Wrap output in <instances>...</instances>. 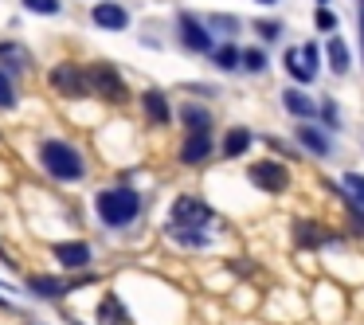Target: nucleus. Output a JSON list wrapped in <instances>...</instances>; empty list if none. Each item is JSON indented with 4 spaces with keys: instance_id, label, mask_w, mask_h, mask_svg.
Returning <instances> with one entry per match:
<instances>
[{
    "instance_id": "f03ea898",
    "label": "nucleus",
    "mask_w": 364,
    "mask_h": 325,
    "mask_svg": "<svg viewBox=\"0 0 364 325\" xmlns=\"http://www.w3.org/2000/svg\"><path fill=\"white\" fill-rule=\"evenodd\" d=\"M36 161H40L43 176H51L55 184H82L87 181V157L67 137H43L36 145Z\"/></svg>"
},
{
    "instance_id": "6e6552de",
    "label": "nucleus",
    "mask_w": 364,
    "mask_h": 325,
    "mask_svg": "<svg viewBox=\"0 0 364 325\" xmlns=\"http://www.w3.org/2000/svg\"><path fill=\"white\" fill-rule=\"evenodd\" d=\"M95 278L98 275H82V270H75L71 278H67V275H28V290H32L40 302H63L71 290L95 282Z\"/></svg>"
},
{
    "instance_id": "412c9836",
    "label": "nucleus",
    "mask_w": 364,
    "mask_h": 325,
    "mask_svg": "<svg viewBox=\"0 0 364 325\" xmlns=\"http://www.w3.org/2000/svg\"><path fill=\"white\" fill-rule=\"evenodd\" d=\"M212 67L215 71H223V75H231V71H243V48H239L235 40H223V43H215L212 48Z\"/></svg>"
},
{
    "instance_id": "4be33fe9",
    "label": "nucleus",
    "mask_w": 364,
    "mask_h": 325,
    "mask_svg": "<svg viewBox=\"0 0 364 325\" xmlns=\"http://www.w3.org/2000/svg\"><path fill=\"white\" fill-rule=\"evenodd\" d=\"M325 59H329V71L337 75V79H345L348 71H353V55H348V43L341 40L337 32L325 40Z\"/></svg>"
},
{
    "instance_id": "7ed1b4c3",
    "label": "nucleus",
    "mask_w": 364,
    "mask_h": 325,
    "mask_svg": "<svg viewBox=\"0 0 364 325\" xmlns=\"http://www.w3.org/2000/svg\"><path fill=\"white\" fill-rule=\"evenodd\" d=\"M173 36H176V43H181V51H188V55H212V48H215L212 28H208V20L196 16V12H176Z\"/></svg>"
},
{
    "instance_id": "72a5a7b5",
    "label": "nucleus",
    "mask_w": 364,
    "mask_h": 325,
    "mask_svg": "<svg viewBox=\"0 0 364 325\" xmlns=\"http://www.w3.org/2000/svg\"><path fill=\"white\" fill-rule=\"evenodd\" d=\"M231 270H235V275H243V278H251L255 275V262L251 259H235V262H231Z\"/></svg>"
},
{
    "instance_id": "c85d7f7f",
    "label": "nucleus",
    "mask_w": 364,
    "mask_h": 325,
    "mask_svg": "<svg viewBox=\"0 0 364 325\" xmlns=\"http://www.w3.org/2000/svg\"><path fill=\"white\" fill-rule=\"evenodd\" d=\"M251 28H255V36H259V43H278L282 40V20H251Z\"/></svg>"
},
{
    "instance_id": "dca6fc26",
    "label": "nucleus",
    "mask_w": 364,
    "mask_h": 325,
    "mask_svg": "<svg viewBox=\"0 0 364 325\" xmlns=\"http://www.w3.org/2000/svg\"><path fill=\"white\" fill-rule=\"evenodd\" d=\"M0 67L9 75H16V79H24V75L32 71V51L20 40H0Z\"/></svg>"
},
{
    "instance_id": "c756f323",
    "label": "nucleus",
    "mask_w": 364,
    "mask_h": 325,
    "mask_svg": "<svg viewBox=\"0 0 364 325\" xmlns=\"http://www.w3.org/2000/svg\"><path fill=\"white\" fill-rule=\"evenodd\" d=\"M24 12H36V16H59L63 12V0H20Z\"/></svg>"
},
{
    "instance_id": "9d476101",
    "label": "nucleus",
    "mask_w": 364,
    "mask_h": 325,
    "mask_svg": "<svg viewBox=\"0 0 364 325\" xmlns=\"http://www.w3.org/2000/svg\"><path fill=\"white\" fill-rule=\"evenodd\" d=\"M290 243L298 247V251H317V247L341 243V231H329L317 220H294L290 223Z\"/></svg>"
},
{
    "instance_id": "a211bd4d",
    "label": "nucleus",
    "mask_w": 364,
    "mask_h": 325,
    "mask_svg": "<svg viewBox=\"0 0 364 325\" xmlns=\"http://www.w3.org/2000/svg\"><path fill=\"white\" fill-rule=\"evenodd\" d=\"M282 110L290 114L294 122H314L317 118V102L301 87H286L282 90Z\"/></svg>"
},
{
    "instance_id": "4468645a",
    "label": "nucleus",
    "mask_w": 364,
    "mask_h": 325,
    "mask_svg": "<svg viewBox=\"0 0 364 325\" xmlns=\"http://www.w3.org/2000/svg\"><path fill=\"white\" fill-rule=\"evenodd\" d=\"M90 20H95V28H102V32H129V24H134L129 9L118 4V0H98L95 9H90Z\"/></svg>"
},
{
    "instance_id": "4c0bfd02",
    "label": "nucleus",
    "mask_w": 364,
    "mask_h": 325,
    "mask_svg": "<svg viewBox=\"0 0 364 325\" xmlns=\"http://www.w3.org/2000/svg\"><path fill=\"white\" fill-rule=\"evenodd\" d=\"M360 55H364V12H360Z\"/></svg>"
},
{
    "instance_id": "f704fd0d",
    "label": "nucleus",
    "mask_w": 364,
    "mask_h": 325,
    "mask_svg": "<svg viewBox=\"0 0 364 325\" xmlns=\"http://www.w3.org/2000/svg\"><path fill=\"white\" fill-rule=\"evenodd\" d=\"M267 145H270L274 153H282V157H290V153H294V149H290V142H282V137H270Z\"/></svg>"
},
{
    "instance_id": "0eeeda50",
    "label": "nucleus",
    "mask_w": 364,
    "mask_h": 325,
    "mask_svg": "<svg viewBox=\"0 0 364 325\" xmlns=\"http://www.w3.org/2000/svg\"><path fill=\"white\" fill-rule=\"evenodd\" d=\"M48 87L55 90L59 98H71V102H79V98H90L95 90H90V71L82 63H55L48 71Z\"/></svg>"
},
{
    "instance_id": "7c9ffc66",
    "label": "nucleus",
    "mask_w": 364,
    "mask_h": 325,
    "mask_svg": "<svg viewBox=\"0 0 364 325\" xmlns=\"http://www.w3.org/2000/svg\"><path fill=\"white\" fill-rule=\"evenodd\" d=\"M314 24H317V32L333 36V32H337V12H333L329 4H317V12H314Z\"/></svg>"
},
{
    "instance_id": "39448f33",
    "label": "nucleus",
    "mask_w": 364,
    "mask_h": 325,
    "mask_svg": "<svg viewBox=\"0 0 364 325\" xmlns=\"http://www.w3.org/2000/svg\"><path fill=\"white\" fill-rule=\"evenodd\" d=\"M247 184L259 188V192H267V196H282V192H290L294 173H290L286 161L262 157V161H251V165H247Z\"/></svg>"
},
{
    "instance_id": "ea45409f",
    "label": "nucleus",
    "mask_w": 364,
    "mask_h": 325,
    "mask_svg": "<svg viewBox=\"0 0 364 325\" xmlns=\"http://www.w3.org/2000/svg\"><path fill=\"white\" fill-rule=\"evenodd\" d=\"M317 4H329V0H317Z\"/></svg>"
},
{
    "instance_id": "f8f14e48",
    "label": "nucleus",
    "mask_w": 364,
    "mask_h": 325,
    "mask_svg": "<svg viewBox=\"0 0 364 325\" xmlns=\"http://www.w3.org/2000/svg\"><path fill=\"white\" fill-rule=\"evenodd\" d=\"M51 259L75 275V270H87L95 262V247L87 239H59V243H51Z\"/></svg>"
},
{
    "instance_id": "20e7f679",
    "label": "nucleus",
    "mask_w": 364,
    "mask_h": 325,
    "mask_svg": "<svg viewBox=\"0 0 364 325\" xmlns=\"http://www.w3.org/2000/svg\"><path fill=\"white\" fill-rule=\"evenodd\" d=\"M87 71H90V90H95L106 106H126L129 102V82H126V75H122V67H114L110 59H98Z\"/></svg>"
},
{
    "instance_id": "f257e3e1",
    "label": "nucleus",
    "mask_w": 364,
    "mask_h": 325,
    "mask_svg": "<svg viewBox=\"0 0 364 325\" xmlns=\"http://www.w3.org/2000/svg\"><path fill=\"white\" fill-rule=\"evenodd\" d=\"M95 215L106 231H129L145 215V196L129 181H118L95 196Z\"/></svg>"
},
{
    "instance_id": "a878e982",
    "label": "nucleus",
    "mask_w": 364,
    "mask_h": 325,
    "mask_svg": "<svg viewBox=\"0 0 364 325\" xmlns=\"http://www.w3.org/2000/svg\"><path fill=\"white\" fill-rule=\"evenodd\" d=\"M317 118H321V126L333 129V134H341V126H345V122H341V102L337 98H321V102H317Z\"/></svg>"
},
{
    "instance_id": "5701e85b",
    "label": "nucleus",
    "mask_w": 364,
    "mask_h": 325,
    "mask_svg": "<svg viewBox=\"0 0 364 325\" xmlns=\"http://www.w3.org/2000/svg\"><path fill=\"white\" fill-rule=\"evenodd\" d=\"M168 239H173L176 247H188V251H204V247H212L208 228H168Z\"/></svg>"
},
{
    "instance_id": "aec40b11",
    "label": "nucleus",
    "mask_w": 364,
    "mask_h": 325,
    "mask_svg": "<svg viewBox=\"0 0 364 325\" xmlns=\"http://www.w3.org/2000/svg\"><path fill=\"white\" fill-rule=\"evenodd\" d=\"M251 145H255L251 129H247V126H231L228 134H223V142H220V157L223 161H239V157L251 153Z\"/></svg>"
},
{
    "instance_id": "e433bc0d",
    "label": "nucleus",
    "mask_w": 364,
    "mask_h": 325,
    "mask_svg": "<svg viewBox=\"0 0 364 325\" xmlns=\"http://www.w3.org/2000/svg\"><path fill=\"white\" fill-rule=\"evenodd\" d=\"M255 4H259V9H274L278 0H255Z\"/></svg>"
},
{
    "instance_id": "423d86ee",
    "label": "nucleus",
    "mask_w": 364,
    "mask_h": 325,
    "mask_svg": "<svg viewBox=\"0 0 364 325\" xmlns=\"http://www.w3.org/2000/svg\"><path fill=\"white\" fill-rule=\"evenodd\" d=\"M212 223H220V212H215L204 196L181 192V196L168 204V228H212Z\"/></svg>"
},
{
    "instance_id": "393cba45",
    "label": "nucleus",
    "mask_w": 364,
    "mask_h": 325,
    "mask_svg": "<svg viewBox=\"0 0 364 325\" xmlns=\"http://www.w3.org/2000/svg\"><path fill=\"white\" fill-rule=\"evenodd\" d=\"M208 28H212V36H228V40H235L239 28H243V20L231 16V12H212V16H204Z\"/></svg>"
},
{
    "instance_id": "6ab92c4d",
    "label": "nucleus",
    "mask_w": 364,
    "mask_h": 325,
    "mask_svg": "<svg viewBox=\"0 0 364 325\" xmlns=\"http://www.w3.org/2000/svg\"><path fill=\"white\" fill-rule=\"evenodd\" d=\"M176 122L184 126V134H188V129H212L215 114H212L208 102H181L176 106Z\"/></svg>"
},
{
    "instance_id": "2f4dec72",
    "label": "nucleus",
    "mask_w": 364,
    "mask_h": 325,
    "mask_svg": "<svg viewBox=\"0 0 364 325\" xmlns=\"http://www.w3.org/2000/svg\"><path fill=\"white\" fill-rule=\"evenodd\" d=\"M345 192L356 204H364V173H345Z\"/></svg>"
},
{
    "instance_id": "ddd939ff",
    "label": "nucleus",
    "mask_w": 364,
    "mask_h": 325,
    "mask_svg": "<svg viewBox=\"0 0 364 325\" xmlns=\"http://www.w3.org/2000/svg\"><path fill=\"white\" fill-rule=\"evenodd\" d=\"M141 118L149 122V126H157V129H165V126H173L176 122V110H173V102H168V95L161 87H149V90H141Z\"/></svg>"
},
{
    "instance_id": "58836bf2",
    "label": "nucleus",
    "mask_w": 364,
    "mask_h": 325,
    "mask_svg": "<svg viewBox=\"0 0 364 325\" xmlns=\"http://www.w3.org/2000/svg\"><path fill=\"white\" fill-rule=\"evenodd\" d=\"M356 9H360V12H364V0H356Z\"/></svg>"
},
{
    "instance_id": "cd10ccee",
    "label": "nucleus",
    "mask_w": 364,
    "mask_h": 325,
    "mask_svg": "<svg viewBox=\"0 0 364 325\" xmlns=\"http://www.w3.org/2000/svg\"><path fill=\"white\" fill-rule=\"evenodd\" d=\"M267 67H270V55H267V48H262V43L243 48V71H247V75H262Z\"/></svg>"
},
{
    "instance_id": "bb28decb",
    "label": "nucleus",
    "mask_w": 364,
    "mask_h": 325,
    "mask_svg": "<svg viewBox=\"0 0 364 325\" xmlns=\"http://www.w3.org/2000/svg\"><path fill=\"white\" fill-rule=\"evenodd\" d=\"M20 106V90H16V75H9L0 67V110H16Z\"/></svg>"
},
{
    "instance_id": "9b49d317",
    "label": "nucleus",
    "mask_w": 364,
    "mask_h": 325,
    "mask_svg": "<svg viewBox=\"0 0 364 325\" xmlns=\"http://www.w3.org/2000/svg\"><path fill=\"white\" fill-rule=\"evenodd\" d=\"M294 145H298L301 153H309V157H317V161H329L333 153H337L329 129L314 126V122H298V129H294Z\"/></svg>"
},
{
    "instance_id": "2eb2a0df",
    "label": "nucleus",
    "mask_w": 364,
    "mask_h": 325,
    "mask_svg": "<svg viewBox=\"0 0 364 325\" xmlns=\"http://www.w3.org/2000/svg\"><path fill=\"white\" fill-rule=\"evenodd\" d=\"M95 317H98V325H129V321H134V314H129L126 298H122L118 290H106L102 298H98Z\"/></svg>"
},
{
    "instance_id": "1a4fd4ad",
    "label": "nucleus",
    "mask_w": 364,
    "mask_h": 325,
    "mask_svg": "<svg viewBox=\"0 0 364 325\" xmlns=\"http://www.w3.org/2000/svg\"><path fill=\"white\" fill-rule=\"evenodd\" d=\"M215 153H220V142L212 137V129H188V134L181 137V145H176V161H181L184 169L208 165Z\"/></svg>"
},
{
    "instance_id": "f3484780",
    "label": "nucleus",
    "mask_w": 364,
    "mask_h": 325,
    "mask_svg": "<svg viewBox=\"0 0 364 325\" xmlns=\"http://www.w3.org/2000/svg\"><path fill=\"white\" fill-rule=\"evenodd\" d=\"M282 67H286V75H290V79L298 82V87H309V82L317 79V67L306 59L301 43H298V48H286V51H282Z\"/></svg>"
},
{
    "instance_id": "c9c22d12",
    "label": "nucleus",
    "mask_w": 364,
    "mask_h": 325,
    "mask_svg": "<svg viewBox=\"0 0 364 325\" xmlns=\"http://www.w3.org/2000/svg\"><path fill=\"white\" fill-rule=\"evenodd\" d=\"M0 262H4V267H12V255L4 251V247H0Z\"/></svg>"
},
{
    "instance_id": "b1692460",
    "label": "nucleus",
    "mask_w": 364,
    "mask_h": 325,
    "mask_svg": "<svg viewBox=\"0 0 364 325\" xmlns=\"http://www.w3.org/2000/svg\"><path fill=\"white\" fill-rule=\"evenodd\" d=\"M329 188H333V184H329ZM333 192H337V196H341V200H345V215H348V231H353V235H356V239H364V204H356V200H353V196H348V192H345V188H333Z\"/></svg>"
},
{
    "instance_id": "473e14b6",
    "label": "nucleus",
    "mask_w": 364,
    "mask_h": 325,
    "mask_svg": "<svg viewBox=\"0 0 364 325\" xmlns=\"http://www.w3.org/2000/svg\"><path fill=\"white\" fill-rule=\"evenodd\" d=\"M184 90H192V95H208V98H220V87H204V82H184Z\"/></svg>"
}]
</instances>
